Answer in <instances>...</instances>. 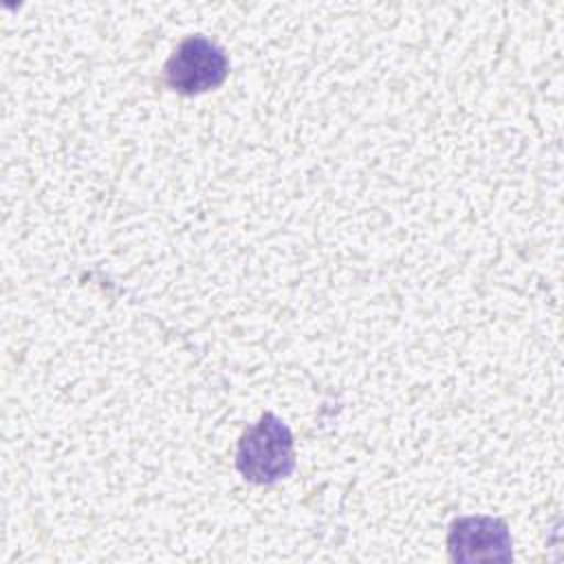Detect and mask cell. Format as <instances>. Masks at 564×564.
<instances>
[{
    "mask_svg": "<svg viewBox=\"0 0 564 564\" xmlns=\"http://www.w3.org/2000/svg\"><path fill=\"white\" fill-rule=\"evenodd\" d=\"M236 469L247 482L273 485L295 469V447L289 425L273 412H264L249 425L236 449Z\"/></svg>",
    "mask_w": 564,
    "mask_h": 564,
    "instance_id": "6da1fadb",
    "label": "cell"
},
{
    "mask_svg": "<svg viewBox=\"0 0 564 564\" xmlns=\"http://www.w3.org/2000/svg\"><path fill=\"white\" fill-rule=\"evenodd\" d=\"M229 73V59L223 46L207 35H187L163 64V82L178 95H200L218 88Z\"/></svg>",
    "mask_w": 564,
    "mask_h": 564,
    "instance_id": "7a4b0ae2",
    "label": "cell"
},
{
    "mask_svg": "<svg viewBox=\"0 0 564 564\" xmlns=\"http://www.w3.org/2000/svg\"><path fill=\"white\" fill-rule=\"evenodd\" d=\"M447 551L454 562H509L513 557L509 527L494 516L454 518L447 531Z\"/></svg>",
    "mask_w": 564,
    "mask_h": 564,
    "instance_id": "3957f363",
    "label": "cell"
}]
</instances>
